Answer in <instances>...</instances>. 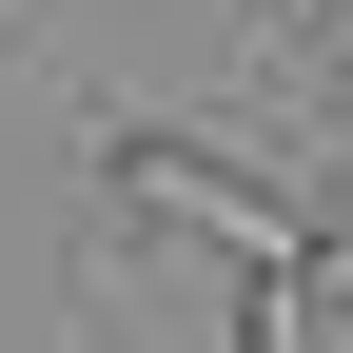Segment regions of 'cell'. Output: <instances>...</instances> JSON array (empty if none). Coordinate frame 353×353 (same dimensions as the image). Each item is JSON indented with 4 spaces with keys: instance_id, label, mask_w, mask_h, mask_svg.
Returning <instances> with one entry per match:
<instances>
[{
    "instance_id": "6da1fadb",
    "label": "cell",
    "mask_w": 353,
    "mask_h": 353,
    "mask_svg": "<svg viewBox=\"0 0 353 353\" xmlns=\"http://www.w3.org/2000/svg\"><path fill=\"white\" fill-rule=\"evenodd\" d=\"M99 176H118V216H138V236H216L236 275H294V255L334 236V196H314L294 157L196 138V118H99Z\"/></svg>"
},
{
    "instance_id": "3957f363",
    "label": "cell",
    "mask_w": 353,
    "mask_h": 353,
    "mask_svg": "<svg viewBox=\"0 0 353 353\" xmlns=\"http://www.w3.org/2000/svg\"><path fill=\"white\" fill-rule=\"evenodd\" d=\"M294 20H314V0H255V39H294Z\"/></svg>"
},
{
    "instance_id": "7a4b0ae2",
    "label": "cell",
    "mask_w": 353,
    "mask_h": 353,
    "mask_svg": "<svg viewBox=\"0 0 353 353\" xmlns=\"http://www.w3.org/2000/svg\"><path fill=\"white\" fill-rule=\"evenodd\" d=\"M236 353H314V294H275V275H236Z\"/></svg>"
}]
</instances>
